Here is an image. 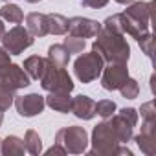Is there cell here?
<instances>
[{
	"mask_svg": "<svg viewBox=\"0 0 156 156\" xmlns=\"http://www.w3.org/2000/svg\"><path fill=\"white\" fill-rule=\"evenodd\" d=\"M46 154H48V156H51V154H66V151H64V147H62V145L55 143L51 149H48V151H46Z\"/></svg>",
	"mask_w": 156,
	"mask_h": 156,
	"instance_id": "31",
	"label": "cell"
},
{
	"mask_svg": "<svg viewBox=\"0 0 156 156\" xmlns=\"http://www.w3.org/2000/svg\"><path fill=\"white\" fill-rule=\"evenodd\" d=\"M116 2H118V4H123V6H127V4H130V2H132V0H116Z\"/></svg>",
	"mask_w": 156,
	"mask_h": 156,
	"instance_id": "33",
	"label": "cell"
},
{
	"mask_svg": "<svg viewBox=\"0 0 156 156\" xmlns=\"http://www.w3.org/2000/svg\"><path fill=\"white\" fill-rule=\"evenodd\" d=\"M119 92H121V96H123V98H127V99H134V98H138V94H140V85H138V81H136V79L129 77V79L121 85Z\"/></svg>",
	"mask_w": 156,
	"mask_h": 156,
	"instance_id": "25",
	"label": "cell"
},
{
	"mask_svg": "<svg viewBox=\"0 0 156 156\" xmlns=\"http://www.w3.org/2000/svg\"><path fill=\"white\" fill-rule=\"evenodd\" d=\"M134 141L138 143L143 154H156V119H143L141 132L134 138Z\"/></svg>",
	"mask_w": 156,
	"mask_h": 156,
	"instance_id": "12",
	"label": "cell"
},
{
	"mask_svg": "<svg viewBox=\"0 0 156 156\" xmlns=\"http://www.w3.org/2000/svg\"><path fill=\"white\" fill-rule=\"evenodd\" d=\"M48 19V33L51 35H66L68 33V19L59 13L46 15Z\"/></svg>",
	"mask_w": 156,
	"mask_h": 156,
	"instance_id": "19",
	"label": "cell"
},
{
	"mask_svg": "<svg viewBox=\"0 0 156 156\" xmlns=\"http://www.w3.org/2000/svg\"><path fill=\"white\" fill-rule=\"evenodd\" d=\"M114 112H116V103H114V101H110V99H101V101L96 103V114L101 116L103 119L110 118Z\"/></svg>",
	"mask_w": 156,
	"mask_h": 156,
	"instance_id": "26",
	"label": "cell"
},
{
	"mask_svg": "<svg viewBox=\"0 0 156 156\" xmlns=\"http://www.w3.org/2000/svg\"><path fill=\"white\" fill-rule=\"evenodd\" d=\"M140 112H141V118H143V119H156V114H154V101H147L145 105H141Z\"/></svg>",
	"mask_w": 156,
	"mask_h": 156,
	"instance_id": "28",
	"label": "cell"
},
{
	"mask_svg": "<svg viewBox=\"0 0 156 156\" xmlns=\"http://www.w3.org/2000/svg\"><path fill=\"white\" fill-rule=\"evenodd\" d=\"M2 121H4V114H2V110H0V125H2Z\"/></svg>",
	"mask_w": 156,
	"mask_h": 156,
	"instance_id": "35",
	"label": "cell"
},
{
	"mask_svg": "<svg viewBox=\"0 0 156 156\" xmlns=\"http://www.w3.org/2000/svg\"><path fill=\"white\" fill-rule=\"evenodd\" d=\"M103 66H105V61L103 57L98 53V51H88V53H83L75 59L73 62V72H75V77L79 79L83 85H88L92 81H96L98 77L101 75L103 72Z\"/></svg>",
	"mask_w": 156,
	"mask_h": 156,
	"instance_id": "3",
	"label": "cell"
},
{
	"mask_svg": "<svg viewBox=\"0 0 156 156\" xmlns=\"http://www.w3.org/2000/svg\"><path fill=\"white\" fill-rule=\"evenodd\" d=\"M129 79V68L127 62H108V66H103L101 72V87L105 90H119L121 85Z\"/></svg>",
	"mask_w": 156,
	"mask_h": 156,
	"instance_id": "8",
	"label": "cell"
},
{
	"mask_svg": "<svg viewBox=\"0 0 156 156\" xmlns=\"http://www.w3.org/2000/svg\"><path fill=\"white\" fill-rule=\"evenodd\" d=\"M39 81H41V87L46 92H55V90L72 92L73 90V83H72L70 73L62 66H55L48 59H46V66H44V72H42Z\"/></svg>",
	"mask_w": 156,
	"mask_h": 156,
	"instance_id": "4",
	"label": "cell"
},
{
	"mask_svg": "<svg viewBox=\"0 0 156 156\" xmlns=\"http://www.w3.org/2000/svg\"><path fill=\"white\" fill-rule=\"evenodd\" d=\"M4 33H6V28H4V24H2V19H0V39L4 37Z\"/></svg>",
	"mask_w": 156,
	"mask_h": 156,
	"instance_id": "32",
	"label": "cell"
},
{
	"mask_svg": "<svg viewBox=\"0 0 156 156\" xmlns=\"http://www.w3.org/2000/svg\"><path fill=\"white\" fill-rule=\"evenodd\" d=\"M15 108L22 118H33L41 114L46 107V101L41 94H28V96H15Z\"/></svg>",
	"mask_w": 156,
	"mask_h": 156,
	"instance_id": "10",
	"label": "cell"
},
{
	"mask_svg": "<svg viewBox=\"0 0 156 156\" xmlns=\"http://www.w3.org/2000/svg\"><path fill=\"white\" fill-rule=\"evenodd\" d=\"M15 92L17 90H13V88H9V87H6V85H0V110H8L11 105H13V101H15Z\"/></svg>",
	"mask_w": 156,
	"mask_h": 156,
	"instance_id": "24",
	"label": "cell"
},
{
	"mask_svg": "<svg viewBox=\"0 0 156 156\" xmlns=\"http://www.w3.org/2000/svg\"><path fill=\"white\" fill-rule=\"evenodd\" d=\"M0 41H2V46L9 55H20L24 50H28L33 44V35L22 26H15L9 31H6Z\"/></svg>",
	"mask_w": 156,
	"mask_h": 156,
	"instance_id": "7",
	"label": "cell"
},
{
	"mask_svg": "<svg viewBox=\"0 0 156 156\" xmlns=\"http://www.w3.org/2000/svg\"><path fill=\"white\" fill-rule=\"evenodd\" d=\"M11 61H9V53L6 51V48L4 46H0V68H4V66H8Z\"/></svg>",
	"mask_w": 156,
	"mask_h": 156,
	"instance_id": "30",
	"label": "cell"
},
{
	"mask_svg": "<svg viewBox=\"0 0 156 156\" xmlns=\"http://www.w3.org/2000/svg\"><path fill=\"white\" fill-rule=\"evenodd\" d=\"M107 121L112 127L118 141L127 143L132 140V132H134V127L138 123V112L132 107H125L118 114H112L110 118H107Z\"/></svg>",
	"mask_w": 156,
	"mask_h": 156,
	"instance_id": "6",
	"label": "cell"
},
{
	"mask_svg": "<svg viewBox=\"0 0 156 156\" xmlns=\"http://www.w3.org/2000/svg\"><path fill=\"white\" fill-rule=\"evenodd\" d=\"M55 143L62 145L66 154H83L88 147V134L83 127H64L61 130H57L55 134Z\"/></svg>",
	"mask_w": 156,
	"mask_h": 156,
	"instance_id": "5",
	"label": "cell"
},
{
	"mask_svg": "<svg viewBox=\"0 0 156 156\" xmlns=\"http://www.w3.org/2000/svg\"><path fill=\"white\" fill-rule=\"evenodd\" d=\"M0 19H4V20H8L11 24H20L24 20V13H22V9L19 6L6 4V6L0 8Z\"/></svg>",
	"mask_w": 156,
	"mask_h": 156,
	"instance_id": "21",
	"label": "cell"
},
{
	"mask_svg": "<svg viewBox=\"0 0 156 156\" xmlns=\"http://www.w3.org/2000/svg\"><path fill=\"white\" fill-rule=\"evenodd\" d=\"M79 4L83 8H90V9H101L108 4V0H79Z\"/></svg>",
	"mask_w": 156,
	"mask_h": 156,
	"instance_id": "29",
	"label": "cell"
},
{
	"mask_svg": "<svg viewBox=\"0 0 156 156\" xmlns=\"http://www.w3.org/2000/svg\"><path fill=\"white\" fill-rule=\"evenodd\" d=\"M44 66H46V59L44 57H39V55H31L24 61V72L30 75V79H35L39 81L41 79V75L44 72Z\"/></svg>",
	"mask_w": 156,
	"mask_h": 156,
	"instance_id": "18",
	"label": "cell"
},
{
	"mask_svg": "<svg viewBox=\"0 0 156 156\" xmlns=\"http://www.w3.org/2000/svg\"><path fill=\"white\" fill-rule=\"evenodd\" d=\"M0 152L4 156H22L26 152L24 140L17 136H8L4 140H0Z\"/></svg>",
	"mask_w": 156,
	"mask_h": 156,
	"instance_id": "17",
	"label": "cell"
},
{
	"mask_svg": "<svg viewBox=\"0 0 156 156\" xmlns=\"http://www.w3.org/2000/svg\"><path fill=\"white\" fill-rule=\"evenodd\" d=\"M64 48L68 50V53H83V50H85V46H87V41L83 39V37H75V35H70L68 33V37L64 39Z\"/></svg>",
	"mask_w": 156,
	"mask_h": 156,
	"instance_id": "23",
	"label": "cell"
},
{
	"mask_svg": "<svg viewBox=\"0 0 156 156\" xmlns=\"http://www.w3.org/2000/svg\"><path fill=\"white\" fill-rule=\"evenodd\" d=\"M24 147H26V152H30V154H33V156L41 154V151H42L41 136H39L35 130L30 129V130L26 132V136H24Z\"/></svg>",
	"mask_w": 156,
	"mask_h": 156,
	"instance_id": "22",
	"label": "cell"
},
{
	"mask_svg": "<svg viewBox=\"0 0 156 156\" xmlns=\"http://www.w3.org/2000/svg\"><path fill=\"white\" fill-rule=\"evenodd\" d=\"M154 6V2H134V4H130L123 13L134 22V24H138L141 30H149V22H151V8Z\"/></svg>",
	"mask_w": 156,
	"mask_h": 156,
	"instance_id": "13",
	"label": "cell"
},
{
	"mask_svg": "<svg viewBox=\"0 0 156 156\" xmlns=\"http://www.w3.org/2000/svg\"><path fill=\"white\" fill-rule=\"evenodd\" d=\"M48 61L53 62L55 66H68V61H70V53L68 50L64 48V44H53L48 48Z\"/></svg>",
	"mask_w": 156,
	"mask_h": 156,
	"instance_id": "20",
	"label": "cell"
},
{
	"mask_svg": "<svg viewBox=\"0 0 156 156\" xmlns=\"http://www.w3.org/2000/svg\"><path fill=\"white\" fill-rule=\"evenodd\" d=\"M26 30L33 37H44L48 35V19L44 13H30L26 17Z\"/></svg>",
	"mask_w": 156,
	"mask_h": 156,
	"instance_id": "15",
	"label": "cell"
},
{
	"mask_svg": "<svg viewBox=\"0 0 156 156\" xmlns=\"http://www.w3.org/2000/svg\"><path fill=\"white\" fill-rule=\"evenodd\" d=\"M119 145L121 143L118 141V138L107 119L94 127L90 154H98V156H114V154H129L130 156L132 154L129 147H119Z\"/></svg>",
	"mask_w": 156,
	"mask_h": 156,
	"instance_id": "2",
	"label": "cell"
},
{
	"mask_svg": "<svg viewBox=\"0 0 156 156\" xmlns=\"http://www.w3.org/2000/svg\"><path fill=\"white\" fill-rule=\"evenodd\" d=\"M44 101H46V105H48L50 108H53L55 112H70V105H72L70 92H61V90L50 92Z\"/></svg>",
	"mask_w": 156,
	"mask_h": 156,
	"instance_id": "16",
	"label": "cell"
},
{
	"mask_svg": "<svg viewBox=\"0 0 156 156\" xmlns=\"http://www.w3.org/2000/svg\"><path fill=\"white\" fill-rule=\"evenodd\" d=\"M92 50L98 51L105 62H127L130 59V46L125 35L105 30L103 26H101V31L96 35Z\"/></svg>",
	"mask_w": 156,
	"mask_h": 156,
	"instance_id": "1",
	"label": "cell"
},
{
	"mask_svg": "<svg viewBox=\"0 0 156 156\" xmlns=\"http://www.w3.org/2000/svg\"><path fill=\"white\" fill-rule=\"evenodd\" d=\"M136 41H138L141 51H143L147 57H152V35H151V31L143 33V35H141L140 39H136Z\"/></svg>",
	"mask_w": 156,
	"mask_h": 156,
	"instance_id": "27",
	"label": "cell"
},
{
	"mask_svg": "<svg viewBox=\"0 0 156 156\" xmlns=\"http://www.w3.org/2000/svg\"><path fill=\"white\" fill-rule=\"evenodd\" d=\"M101 31V22L87 17H72L68 19V33L83 39H92Z\"/></svg>",
	"mask_w": 156,
	"mask_h": 156,
	"instance_id": "11",
	"label": "cell"
},
{
	"mask_svg": "<svg viewBox=\"0 0 156 156\" xmlns=\"http://www.w3.org/2000/svg\"><path fill=\"white\" fill-rule=\"evenodd\" d=\"M0 85H6V87H9L13 90H20V88L30 87L31 79H30V75L24 72L22 66L9 62L8 66L0 68Z\"/></svg>",
	"mask_w": 156,
	"mask_h": 156,
	"instance_id": "9",
	"label": "cell"
},
{
	"mask_svg": "<svg viewBox=\"0 0 156 156\" xmlns=\"http://www.w3.org/2000/svg\"><path fill=\"white\" fill-rule=\"evenodd\" d=\"M26 2H30V4H37V2H42V0H26Z\"/></svg>",
	"mask_w": 156,
	"mask_h": 156,
	"instance_id": "34",
	"label": "cell"
},
{
	"mask_svg": "<svg viewBox=\"0 0 156 156\" xmlns=\"http://www.w3.org/2000/svg\"><path fill=\"white\" fill-rule=\"evenodd\" d=\"M70 112H73L75 118L79 119H92L96 116V101L88 96H75L72 98V105H70Z\"/></svg>",
	"mask_w": 156,
	"mask_h": 156,
	"instance_id": "14",
	"label": "cell"
}]
</instances>
